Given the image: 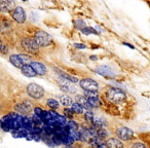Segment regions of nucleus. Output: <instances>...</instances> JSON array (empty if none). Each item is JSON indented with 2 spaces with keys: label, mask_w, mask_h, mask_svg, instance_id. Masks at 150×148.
I'll return each mask as SVG.
<instances>
[{
  "label": "nucleus",
  "mask_w": 150,
  "mask_h": 148,
  "mask_svg": "<svg viewBox=\"0 0 150 148\" xmlns=\"http://www.w3.org/2000/svg\"><path fill=\"white\" fill-rule=\"evenodd\" d=\"M105 99L111 104L116 105L125 102L127 97L125 92L121 89L116 88V86H109L105 91Z\"/></svg>",
  "instance_id": "nucleus-1"
},
{
  "label": "nucleus",
  "mask_w": 150,
  "mask_h": 148,
  "mask_svg": "<svg viewBox=\"0 0 150 148\" xmlns=\"http://www.w3.org/2000/svg\"><path fill=\"white\" fill-rule=\"evenodd\" d=\"M27 95L33 100H42L45 96V91L42 86L36 84H29L26 88Z\"/></svg>",
  "instance_id": "nucleus-2"
},
{
  "label": "nucleus",
  "mask_w": 150,
  "mask_h": 148,
  "mask_svg": "<svg viewBox=\"0 0 150 148\" xmlns=\"http://www.w3.org/2000/svg\"><path fill=\"white\" fill-rule=\"evenodd\" d=\"M114 133L115 136L122 142H132L134 137H135V133H134L133 130L127 127H125V125L116 127Z\"/></svg>",
  "instance_id": "nucleus-3"
},
{
  "label": "nucleus",
  "mask_w": 150,
  "mask_h": 148,
  "mask_svg": "<svg viewBox=\"0 0 150 148\" xmlns=\"http://www.w3.org/2000/svg\"><path fill=\"white\" fill-rule=\"evenodd\" d=\"M34 40L39 47H48L52 43V38L48 33L44 31H38L34 35Z\"/></svg>",
  "instance_id": "nucleus-4"
},
{
  "label": "nucleus",
  "mask_w": 150,
  "mask_h": 148,
  "mask_svg": "<svg viewBox=\"0 0 150 148\" xmlns=\"http://www.w3.org/2000/svg\"><path fill=\"white\" fill-rule=\"evenodd\" d=\"M21 46L25 52H29V54H37L39 52V46L35 42L34 38L25 37L21 40Z\"/></svg>",
  "instance_id": "nucleus-5"
},
{
  "label": "nucleus",
  "mask_w": 150,
  "mask_h": 148,
  "mask_svg": "<svg viewBox=\"0 0 150 148\" xmlns=\"http://www.w3.org/2000/svg\"><path fill=\"white\" fill-rule=\"evenodd\" d=\"M34 106L30 101H23V102L18 103L15 106V110L17 113L19 114H22L23 116H26V115H29L30 113L33 111Z\"/></svg>",
  "instance_id": "nucleus-6"
},
{
  "label": "nucleus",
  "mask_w": 150,
  "mask_h": 148,
  "mask_svg": "<svg viewBox=\"0 0 150 148\" xmlns=\"http://www.w3.org/2000/svg\"><path fill=\"white\" fill-rule=\"evenodd\" d=\"M78 84L83 91H97V92H99V90H100L99 84L92 78H82V79L79 80Z\"/></svg>",
  "instance_id": "nucleus-7"
},
{
  "label": "nucleus",
  "mask_w": 150,
  "mask_h": 148,
  "mask_svg": "<svg viewBox=\"0 0 150 148\" xmlns=\"http://www.w3.org/2000/svg\"><path fill=\"white\" fill-rule=\"evenodd\" d=\"M94 71L97 74H99V75L104 76V77L109 78V79H113V78H115L117 76V74L114 72V70L110 66H107V65L98 66Z\"/></svg>",
  "instance_id": "nucleus-8"
},
{
  "label": "nucleus",
  "mask_w": 150,
  "mask_h": 148,
  "mask_svg": "<svg viewBox=\"0 0 150 148\" xmlns=\"http://www.w3.org/2000/svg\"><path fill=\"white\" fill-rule=\"evenodd\" d=\"M59 86H60L61 91H63L64 93H66L67 95L69 94H75L77 92V89L74 86V84L68 81V80H65L63 78H59Z\"/></svg>",
  "instance_id": "nucleus-9"
},
{
  "label": "nucleus",
  "mask_w": 150,
  "mask_h": 148,
  "mask_svg": "<svg viewBox=\"0 0 150 148\" xmlns=\"http://www.w3.org/2000/svg\"><path fill=\"white\" fill-rule=\"evenodd\" d=\"M11 17H13V19L19 24H24L26 22V19H27L26 11L22 6H16V8L13 11Z\"/></svg>",
  "instance_id": "nucleus-10"
},
{
  "label": "nucleus",
  "mask_w": 150,
  "mask_h": 148,
  "mask_svg": "<svg viewBox=\"0 0 150 148\" xmlns=\"http://www.w3.org/2000/svg\"><path fill=\"white\" fill-rule=\"evenodd\" d=\"M16 8L13 0H0V13H8Z\"/></svg>",
  "instance_id": "nucleus-11"
},
{
  "label": "nucleus",
  "mask_w": 150,
  "mask_h": 148,
  "mask_svg": "<svg viewBox=\"0 0 150 148\" xmlns=\"http://www.w3.org/2000/svg\"><path fill=\"white\" fill-rule=\"evenodd\" d=\"M30 65L32 66V68H33V70L35 71V73L37 75L44 76L46 73H47V68H46L45 65L42 64V63L37 62V61H32V62L30 63Z\"/></svg>",
  "instance_id": "nucleus-12"
},
{
  "label": "nucleus",
  "mask_w": 150,
  "mask_h": 148,
  "mask_svg": "<svg viewBox=\"0 0 150 148\" xmlns=\"http://www.w3.org/2000/svg\"><path fill=\"white\" fill-rule=\"evenodd\" d=\"M106 148H125V144L117 137H109L106 139Z\"/></svg>",
  "instance_id": "nucleus-13"
},
{
  "label": "nucleus",
  "mask_w": 150,
  "mask_h": 148,
  "mask_svg": "<svg viewBox=\"0 0 150 148\" xmlns=\"http://www.w3.org/2000/svg\"><path fill=\"white\" fill-rule=\"evenodd\" d=\"M88 143L92 148H106V142L97 136L91 138Z\"/></svg>",
  "instance_id": "nucleus-14"
},
{
  "label": "nucleus",
  "mask_w": 150,
  "mask_h": 148,
  "mask_svg": "<svg viewBox=\"0 0 150 148\" xmlns=\"http://www.w3.org/2000/svg\"><path fill=\"white\" fill-rule=\"evenodd\" d=\"M9 62H11V64L16 67V68L20 69V70H21L22 67L25 65V64H24V62H23V60H22L21 55H17V54L11 55V56H9Z\"/></svg>",
  "instance_id": "nucleus-15"
},
{
  "label": "nucleus",
  "mask_w": 150,
  "mask_h": 148,
  "mask_svg": "<svg viewBox=\"0 0 150 148\" xmlns=\"http://www.w3.org/2000/svg\"><path fill=\"white\" fill-rule=\"evenodd\" d=\"M21 72L23 75H25L26 77H35V76H37V74L35 73V71L33 70V68H32V66L30 64H26L24 65L23 67L21 68Z\"/></svg>",
  "instance_id": "nucleus-16"
},
{
  "label": "nucleus",
  "mask_w": 150,
  "mask_h": 148,
  "mask_svg": "<svg viewBox=\"0 0 150 148\" xmlns=\"http://www.w3.org/2000/svg\"><path fill=\"white\" fill-rule=\"evenodd\" d=\"M74 100H75V102H76V103H78V104L81 105V106L83 107L86 111L92 110V109H93L92 107L90 106V104L88 103V100H86V98L83 96V95H75Z\"/></svg>",
  "instance_id": "nucleus-17"
},
{
  "label": "nucleus",
  "mask_w": 150,
  "mask_h": 148,
  "mask_svg": "<svg viewBox=\"0 0 150 148\" xmlns=\"http://www.w3.org/2000/svg\"><path fill=\"white\" fill-rule=\"evenodd\" d=\"M59 100H60V104L63 105L64 107H71V105L74 103L73 102V99L67 94L59 95Z\"/></svg>",
  "instance_id": "nucleus-18"
},
{
  "label": "nucleus",
  "mask_w": 150,
  "mask_h": 148,
  "mask_svg": "<svg viewBox=\"0 0 150 148\" xmlns=\"http://www.w3.org/2000/svg\"><path fill=\"white\" fill-rule=\"evenodd\" d=\"M45 105H46V107L50 109V110H54V111L59 110V109H60V107H61L60 102H59V101H57L56 99H54V98L46 99Z\"/></svg>",
  "instance_id": "nucleus-19"
},
{
  "label": "nucleus",
  "mask_w": 150,
  "mask_h": 148,
  "mask_svg": "<svg viewBox=\"0 0 150 148\" xmlns=\"http://www.w3.org/2000/svg\"><path fill=\"white\" fill-rule=\"evenodd\" d=\"M70 108H71V110L74 112V114H77V115H83L86 111L81 105L78 104V103H76V102L73 103V104L71 105Z\"/></svg>",
  "instance_id": "nucleus-20"
},
{
  "label": "nucleus",
  "mask_w": 150,
  "mask_h": 148,
  "mask_svg": "<svg viewBox=\"0 0 150 148\" xmlns=\"http://www.w3.org/2000/svg\"><path fill=\"white\" fill-rule=\"evenodd\" d=\"M88 103L92 108H99L102 106V101H101L100 97H96V98H86Z\"/></svg>",
  "instance_id": "nucleus-21"
},
{
  "label": "nucleus",
  "mask_w": 150,
  "mask_h": 148,
  "mask_svg": "<svg viewBox=\"0 0 150 148\" xmlns=\"http://www.w3.org/2000/svg\"><path fill=\"white\" fill-rule=\"evenodd\" d=\"M96 116L94 112L92 110H88L86 111V113L83 114V118H84V121H86L88 125H92L93 121H94V118Z\"/></svg>",
  "instance_id": "nucleus-22"
},
{
  "label": "nucleus",
  "mask_w": 150,
  "mask_h": 148,
  "mask_svg": "<svg viewBox=\"0 0 150 148\" xmlns=\"http://www.w3.org/2000/svg\"><path fill=\"white\" fill-rule=\"evenodd\" d=\"M96 133H97V137L101 138L103 140L109 138V132L105 127H99V129H97Z\"/></svg>",
  "instance_id": "nucleus-23"
},
{
  "label": "nucleus",
  "mask_w": 150,
  "mask_h": 148,
  "mask_svg": "<svg viewBox=\"0 0 150 148\" xmlns=\"http://www.w3.org/2000/svg\"><path fill=\"white\" fill-rule=\"evenodd\" d=\"M63 115L65 117H67L68 119H74L75 117L74 112L71 110L70 107H64V109H63Z\"/></svg>",
  "instance_id": "nucleus-24"
},
{
  "label": "nucleus",
  "mask_w": 150,
  "mask_h": 148,
  "mask_svg": "<svg viewBox=\"0 0 150 148\" xmlns=\"http://www.w3.org/2000/svg\"><path fill=\"white\" fill-rule=\"evenodd\" d=\"M82 34H84V35H91V34H94V35H99V33L97 32V30L95 29V28L93 27H88L86 26V28H83V29L81 30Z\"/></svg>",
  "instance_id": "nucleus-25"
},
{
  "label": "nucleus",
  "mask_w": 150,
  "mask_h": 148,
  "mask_svg": "<svg viewBox=\"0 0 150 148\" xmlns=\"http://www.w3.org/2000/svg\"><path fill=\"white\" fill-rule=\"evenodd\" d=\"M83 96L86 98H96V97H100V94L97 91H84Z\"/></svg>",
  "instance_id": "nucleus-26"
},
{
  "label": "nucleus",
  "mask_w": 150,
  "mask_h": 148,
  "mask_svg": "<svg viewBox=\"0 0 150 148\" xmlns=\"http://www.w3.org/2000/svg\"><path fill=\"white\" fill-rule=\"evenodd\" d=\"M67 125H68L69 129H71V130H78L79 129V123H78V121L75 120V119H68Z\"/></svg>",
  "instance_id": "nucleus-27"
},
{
  "label": "nucleus",
  "mask_w": 150,
  "mask_h": 148,
  "mask_svg": "<svg viewBox=\"0 0 150 148\" xmlns=\"http://www.w3.org/2000/svg\"><path fill=\"white\" fill-rule=\"evenodd\" d=\"M74 26H75V28H76V29H78V30H80V31H81L83 28L86 27V22H84L83 20H75V21H74Z\"/></svg>",
  "instance_id": "nucleus-28"
},
{
  "label": "nucleus",
  "mask_w": 150,
  "mask_h": 148,
  "mask_svg": "<svg viewBox=\"0 0 150 148\" xmlns=\"http://www.w3.org/2000/svg\"><path fill=\"white\" fill-rule=\"evenodd\" d=\"M129 148H148V146L146 145L143 142H133V143L129 145Z\"/></svg>",
  "instance_id": "nucleus-29"
},
{
  "label": "nucleus",
  "mask_w": 150,
  "mask_h": 148,
  "mask_svg": "<svg viewBox=\"0 0 150 148\" xmlns=\"http://www.w3.org/2000/svg\"><path fill=\"white\" fill-rule=\"evenodd\" d=\"M0 52L2 55H7L9 52V47L6 45V44L2 43V45H1V47H0Z\"/></svg>",
  "instance_id": "nucleus-30"
},
{
  "label": "nucleus",
  "mask_w": 150,
  "mask_h": 148,
  "mask_svg": "<svg viewBox=\"0 0 150 148\" xmlns=\"http://www.w3.org/2000/svg\"><path fill=\"white\" fill-rule=\"evenodd\" d=\"M73 46H74L75 48H77V50H84V48H86V44H82V43H74Z\"/></svg>",
  "instance_id": "nucleus-31"
},
{
  "label": "nucleus",
  "mask_w": 150,
  "mask_h": 148,
  "mask_svg": "<svg viewBox=\"0 0 150 148\" xmlns=\"http://www.w3.org/2000/svg\"><path fill=\"white\" fill-rule=\"evenodd\" d=\"M122 44H123V45H125V46H127V47L132 48V50H135V46H134L133 44L129 43V42H122Z\"/></svg>",
  "instance_id": "nucleus-32"
},
{
  "label": "nucleus",
  "mask_w": 150,
  "mask_h": 148,
  "mask_svg": "<svg viewBox=\"0 0 150 148\" xmlns=\"http://www.w3.org/2000/svg\"><path fill=\"white\" fill-rule=\"evenodd\" d=\"M90 59L92 61H97V60H98V56H96V55H93V56L90 57Z\"/></svg>",
  "instance_id": "nucleus-33"
},
{
  "label": "nucleus",
  "mask_w": 150,
  "mask_h": 148,
  "mask_svg": "<svg viewBox=\"0 0 150 148\" xmlns=\"http://www.w3.org/2000/svg\"><path fill=\"white\" fill-rule=\"evenodd\" d=\"M65 148H75L73 145H71V146H65Z\"/></svg>",
  "instance_id": "nucleus-34"
},
{
  "label": "nucleus",
  "mask_w": 150,
  "mask_h": 148,
  "mask_svg": "<svg viewBox=\"0 0 150 148\" xmlns=\"http://www.w3.org/2000/svg\"><path fill=\"white\" fill-rule=\"evenodd\" d=\"M2 43H3V42L1 41V40H0V47H1V45H2Z\"/></svg>",
  "instance_id": "nucleus-35"
},
{
  "label": "nucleus",
  "mask_w": 150,
  "mask_h": 148,
  "mask_svg": "<svg viewBox=\"0 0 150 148\" xmlns=\"http://www.w3.org/2000/svg\"><path fill=\"white\" fill-rule=\"evenodd\" d=\"M22 1H23V2H26V1H28V0H22Z\"/></svg>",
  "instance_id": "nucleus-36"
}]
</instances>
